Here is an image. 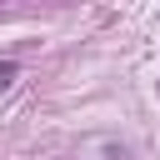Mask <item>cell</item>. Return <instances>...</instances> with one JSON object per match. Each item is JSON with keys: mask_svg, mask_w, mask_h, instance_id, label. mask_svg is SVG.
<instances>
[{"mask_svg": "<svg viewBox=\"0 0 160 160\" xmlns=\"http://www.w3.org/2000/svg\"><path fill=\"white\" fill-rule=\"evenodd\" d=\"M15 70H20V65H15V60H5V65H0V95H5V90H10V85H15Z\"/></svg>", "mask_w": 160, "mask_h": 160, "instance_id": "1", "label": "cell"}]
</instances>
